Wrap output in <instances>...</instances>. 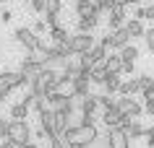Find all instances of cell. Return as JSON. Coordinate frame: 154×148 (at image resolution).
Returning a JSON list of instances; mask_svg holds the SVG:
<instances>
[{
  "instance_id": "1",
  "label": "cell",
  "mask_w": 154,
  "mask_h": 148,
  "mask_svg": "<svg viewBox=\"0 0 154 148\" xmlns=\"http://www.w3.org/2000/svg\"><path fill=\"white\" fill-rule=\"evenodd\" d=\"M68 148H91L99 140L97 125H84V127H68L60 138Z\"/></svg>"
},
{
  "instance_id": "2",
  "label": "cell",
  "mask_w": 154,
  "mask_h": 148,
  "mask_svg": "<svg viewBox=\"0 0 154 148\" xmlns=\"http://www.w3.org/2000/svg\"><path fill=\"white\" fill-rule=\"evenodd\" d=\"M29 83H32V78L29 75H24L21 70H5L3 73V78H0V91L3 94H11L13 89H29Z\"/></svg>"
},
{
  "instance_id": "3",
  "label": "cell",
  "mask_w": 154,
  "mask_h": 148,
  "mask_svg": "<svg viewBox=\"0 0 154 148\" xmlns=\"http://www.w3.org/2000/svg\"><path fill=\"white\" fill-rule=\"evenodd\" d=\"M97 44V36L94 34H71V39H68V47H71L73 55H86L91 52V47Z\"/></svg>"
},
{
  "instance_id": "4",
  "label": "cell",
  "mask_w": 154,
  "mask_h": 148,
  "mask_svg": "<svg viewBox=\"0 0 154 148\" xmlns=\"http://www.w3.org/2000/svg\"><path fill=\"white\" fill-rule=\"evenodd\" d=\"M24 75H29V78H37V75H42L45 70H47V65H45V60L37 55V52H29L24 60H21V68H18Z\"/></svg>"
},
{
  "instance_id": "5",
  "label": "cell",
  "mask_w": 154,
  "mask_h": 148,
  "mask_svg": "<svg viewBox=\"0 0 154 148\" xmlns=\"http://www.w3.org/2000/svg\"><path fill=\"white\" fill-rule=\"evenodd\" d=\"M32 127H29V122L26 120H11V127H8V140H13V143H29L32 140Z\"/></svg>"
},
{
  "instance_id": "6",
  "label": "cell",
  "mask_w": 154,
  "mask_h": 148,
  "mask_svg": "<svg viewBox=\"0 0 154 148\" xmlns=\"http://www.w3.org/2000/svg\"><path fill=\"white\" fill-rule=\"evenodd\" d=\"M115 109H118L123 117H128V120H138V117L144 115V104H138L136 99H123V96H118Z\"/></svg>"
},
{
  "instance_id": "7",
  "label": "cell",
  "mask_w": 154,
  "mask_h": 148,
  "mask_svg": "<svg viewBox=\"0 0 154 148\" xmlns=\"http://www.w3.org/2000/svg\"><path fill=\"white\" fill-rule=\"evenodd\" d=\"M13 39L26 49V55L29 52H37V34L32 31V26H18L16 31H13Z\"/></svg>"
},
{
  "instance_id": "8",
  "label": "cell",
  "mask_w": 154,
  "mask_h": 148,
  "mask_svg": "<svg viewBox=\"0 0 154 148\" xmlns=\"http://www.w3.org/2000/svg\"><path fill=\"white\" fill-rule=\"evenodd\" d=\"M89 89H91V70H84L76 81H73V86H71V96H79V99H84V96H89Z\"/></svg>"
},
{
  "instance_id": "9",
  "label": "cell",
  "mask_w": 154,
  "mask_h": 148,
  "mask_svg": "<svg viewBox=\"0 0 154 148\" xmlns=\"http://www.w3.org/2000/svg\"><path fill=\"white\" fill-rule=\"evenodd\" d=\"M105 148H131V138L123 130H107Z\"/></svg>"
},
{
  "instance_id": "10",
  "label": "cell",
  "mask_w": 154,
  "mask_h": 148,
  "mask_svg": "<svg viewBox=\"0 0 154 148\" xmlns=\"http://www.w3.org/2000/svg\"><path fill=\"white\" fill-rule=\"evenodd\" d=\"M42 81H45V91L50 94H57L60 91V70H55V68H47L45 73H42Z\"/></svg>"
},
{
  "instance_id": "11",
  "label": "cell",
  "mask_w": 154,
  "mask_h": 148,
  "mask_svg": "<svg viewBox=\"0 0 154 148\" xmlns=\"http://www.w3.org/2000/svg\"><path fill=\"white\" fill-rule=\"evenodd\" d=\"M125 24H128V21H125V8L115 5V8L110 10V16H107V31H118V29H123Z\"/></svg>"
},
{
  "instance_id": "12",
  "label": "cell",
  "mask_w": 154,
  "mask_h": 148,
  "mask_svg": "<svg viewBox=\"0 0 154 148\" xmlns=\"http://www.w3.org/2000/svg\"><path fill=\"white\" fill-rule=\"evenodd\" d=\"M37 117H39V127L47 132V138H55V112H52V109H45V112L37 115Z\"/></svg>"
},
{
  "instance_id": "13",
  "label": "cell",
  "mask_w": 154,
  "mask_h": 148,
  "mask_svg": "<svg viewBox=\"0 0 154 148\" xmlns=\"http://www.w3.org/2000/svg\"><path fill=\"white\" fill-rule=\"evenodd\" d=\"M73 10L79 18H89V16H99L97 8H94V0H76L73 3Z\"/></svg>"
},
{
  "instance_id": "14",
  "label": "cell",
  "mask_w": 154,
  "mask_h": 148,
  "mask_svg": "<svg viewBox=\"0 0 154 148\" xmlns=\"http://www.w3.org/2000/svg\"><path fill=\"white\" fill-rule=\"evenodd\" d=\"M128 44H133V39H131L128 29L123 26V29H118V31H112V49L115 52H120V49H125Z\"/></svg>"
},
{
  "instance_id": "15",
  "label": "cell",
  "mask_w": 154,
  "mask_h": 148,
  "mask_svg": "<svg viewBox=\"0 0 154 148\" xmlns=\"http://www.w3.org/2000/svg\"><path fill=\"white\" fill-rule=\"evenodd\" d=\"M136 94H141V83H138V78H128V81H123L120 91H118V96H123V99H133Z\"/></svg>"
},
{
  "instance_id": "16",
  "label": "cell",
  "mask_w": 154,
  "mask_h": 148,
  "mask_svg": "<svg viewBox=\"0 0 154 148\" xmlns=\"http://www.w3.org/2000/svg\"><path fill=\"white\" fill-rule=\"evenodd\" d=\"M99 26V16H89V18H76V29L79 34H94V29Z\"/></svg>"
},
{
  "instance_id": "17",
  "label": "cell",
  "mask_w": 154,
  "mask_h": 148,
  "mask_svg": "<svg viewBox=\"0 0 154 148\" xmlns=\"http://www.w3.org/2000/svg\"><path fill=\"white\" fill-rule=\"evenodd\" d=\"M102 122L107 125V130H120V127H123V115L118 112V109L105 112V115H102Z\"/></svg>"
},
{
  "instance_id": "18",
  "label": "cell",
  "mask_w": 154,
  "mask_h": 148,
  "mask_svg": "<svg viewBox=\"0 0 154 148\" xmlns=\"http://www.w3.org/2000/svg\"><path fill=\"white\" fill-rule=\"evenodd\" d=\"M123 86V78L120 75H115V73H107V81H105V94H110V96H118V91H120Z\"/></svg>"
},
{
  "instance_id": "19",
  "label": "cell",
  "mask_w": 154,
  "mask_h": 148,
  "mask_svg": "<svg viewBox=\"0 0 154 148\" xmlns=\"http://www.w3.org/2000/svg\"><path fill=\"white\" fill-rule=\"evenodd\" d=\"M79 109H81V115H94V112L99 109V96H94V94L84 96L81 104H79Z\"/></svg>"
},
{
  "instance_id": "20",
  "label": "cell",
  "mask_w": 154,
  "mask_h": 148,
  "mask_svg": "<svg viewBox=\"0 0 154 148\" xmlns=\"http://www.w3.org/2000/svg\"><path fill=\"white\" fill-rule=\"evenodd\" d=\"M125 29H128V34H131V39H144V36H146L144 21H138V18H131L128 24H125Z\"/></svg>"
},
{
  "instance_id": "21",
  "label": "cell",
  "mask_w": 154,
  "mask_h": 148,
  "mask_svg": "<svg viewBox=\"0 0 154 148\" xmlns=\"http://www.w3.org/2000/svg\"><path fill=\"white\" fill-rule=\"evenodd\" d=\"M47 36H50V42H52V44H65V42L71 39V34H68V29H65V26H55V29H50Z\"/></svg>"
},
{
  "instance_id": "22",
  "label": "cell",
  "mask_w": 154,
  "mask_h": 148,
  "mask_svg": "<svg viewBox=\"0 0 154 148\" xmlns=\"http://www.w3.org/2000/svg\"><path fill=\"white\" fill-rule=\"evenodd\" d=\"M123 57H120V52H110V57H107V73H115V75H120L123 73Z\"/></svg>"
},
{
  "instance_id": "23",
  "label": "cell",
  "mask_w": 154,
  "mask_h": 148,
  "mask_svg": "<svg viewBox=\"0 0 154 148\" xmlns=\"http://www.w3.org/2000/svg\"><path fill=\"white\" fill-rule=\"evenodd\" d=\"M115 104H118V96H110V94H102V96H99V109H102V115H105V112H112Z\"/></svg>"
},
{
  "instance_id": "24",
  "label": "cell",
  "mask_w": 154,
  "mask_h": 148,
  "mask_svg": "<svg viewBox=\"0 0 154 148\" xmlns=\"http://www.w3.org/2000/svg\"><path fill=\"white\" fill-rule=\"evenodd\" d=\"M141 55L138 52V47L136 44H128L125 49H120V57H123V62H136V57Z\"/></svg>"
},
{
  "instance_id": "25",
  "label": "cell",
  "mask_w": 154,
  "mask_h": 148,
  "mask_svg": "<svg viewBox=\"0 0 154 148\" xmlns=\"http://www.w3.org/2000/svg\"><path fill=\"white\" fill-rule=\"evenodd\" d=\"M26 115H29V107L21 104V101L11 107V120H26Z\"/></svg>"
},
{
  "instance_id": "26",
  "label": "cell",
  "mask_w": 154,
  "mask_h": 148,
  "mask_svg": "<svg viewBox=\"0 0 154 148\" xmlns=\"http://www.w3.org/2000/svg\"><path fill=\"white\" fill-rule=\"evenodd\" d=\"M94 8H97V13L99 16H110V10L115 8V0H94Z\"/></svg>"
},
{
  "instance_id": "27",
  "label": "cell",
  "mask_w": 154,
  "mask_h": 148,
  "mask_svg": "<svg viewBox=\"0 0 154 148\" xmlns=\"http://www.w3.org/2000/svg\"><path fill=\"white\" fill-rule=\"evenodd\" d=\"M138 78V83H141V94H146V91H154V78L149 73H141V75H136Z\"/></svg>"
},
{
  "instance_id": "28",
  "label": "cell",
  "mask_w": 154,
  "mask_h": 148,
  "mask_svg": "<svg viewBox=\"0 0 154 148\" xmlns=\"http://www.w3.org/2000/svg\"><path fill=\"white\" fill-rule=\"evenodd\" d=\"M60 10H63V0H47L45 16H60Z\"/></svg>"
},
{
  "instance_id": "29",
  "label": "cell",
  "mask_w": 154,
  "mask_h": 148,
  "mask_svg": "<svg viewBox=\"0 0 154 148\" xmlns=\"http://www.w3.org/2000/svg\"><path fill=\"white\" fill-rule=\"evenodd\" d=\"M144 112L154 117V91H146L144 94Z\"/></svg>"
},
{
  "instance_id": "30",
  "label": "cell",
  "mask_w": 154,
  "mask_h": 148,
  "mask_svg": "<svg viewBox=\"0 0 154 148\" xmlns=\"http://www.w3.org/2000/svg\"><path fill=\"white\" fill-rule=\"evenodd\" d=\"M50 47H52V44H50V42L45 39V36H37V52H39L42 57H45V55L50 52Z\"/></svg>"
},
{
  "instance_id": "31",
  "label": "cell",
  "mask_w": 154,
  "mask_h": 148,
  "mask_svg": "<svg viewBox=\"0 0 154 148\" xmlns=\"http://www.w3.org/2000/svg\"><path fill=\"white\" fill-rule=\"evenodd\" d=\"M32 31L37 34V36H42V34H47V24H45V18H39V21H34V24H32Z\"/></svg>"
},
{
  "instance_id": "32",
  "label": "cell",
  "mask_w": 154,
  "mask_h": 148,
  "mask_svg": "<svg viewBox=\"0 0 154 148\" xmlns=\"http://www.w3.org/2000/svg\"><path fill=\"white\" fill-rule=\"evenodd\" d=\"M144 146L146 148H154V125H149L144 132Z\"/></svg>"
},
{
  "instance_id": "33",
  "label": "cell",
  "mask_w": 154,
  "mask_h": 148,
  "mask_svg": "<svg viewBox=\"0 0 154 148\" xmlns=\"http://www.w3.org/2000/svg\"><path fill=\"white\" fill-rule=\"evenodd\" d=\"M29 8H32L34 13H45V10H47V0H32Z\"/></svg>"
},
{
  "instance_id": "34",
  "label": "cell",
  "mask_w": 154,
  "mask_h": 148,
  "mask_svg": "<svg viewBox=\"0 0 154 148\" xmlns=\"http://www.w3.org/2000/svg\"><path fill=\"white\" fill-rule=\"evenodd\" d=\"M144 42H146V49H149V52H154V26H152V29H146Z\"/></svg>"
},
{
  "instance_id": "35",
  "label": "cell",
  "mask_w": 154,
  "mask_h": 148,
  "mask_svg": "<svg viewBox=\"0 0 154 148\" xmlns=\"http://www.w3.org/2000/svg\"><path fill=\"white\" fill-rule=\"evenodd\" d=\"M8 127H11V120L0 117V140H3V138H8Z\"/></svg>"
},
{
  "instance_id": "36",
  "label": "cell",
  "mask_w": 154,
  "mask_h": 148,
  "mask_svg": "<svg viewBox=\"0 0 154 148\" xmlns=\"http://www.w3.org/2000/svg\"><path fill=\"white\" fill-rule=\"evenodd\" d=\"M13 16H16V13H13V10H8V8H3V10H0V24H11V21H13Z\"/></svg>"
},
{
  "instance_id": "37",
  "label": "cell",
  "mask_w": 154,
  "mask_h": 148,
  "mask_svg": "<svg viewBox=\"0 0 154 148\" xmlns=\"http://www.w3.org/2000/svg\"><path fill=\"white\" fill-rule=\"evenodd\" d=\"M133 18L144 21V18H146V5H136V10H133Z\"/></svg>"
},
{
  "instance_id": "38",
  "label": "cell",
  "mask_w": 154,
  "mask_h": 148,
  "mask_svg": "<svg viewBox=\"0 0 154 148\" xmlns=\"http://www.w3.org/2000/svg\"><path fill=\"white\" fill-rule=\"evenodd\" d=\"M47 148H68V146H65L60 138H50V140H47Z\"/></svg>"
},
{
  "instance_id": "39",
  "label": "cell",
  "mask_w": 154,
  "mask_h": 148,
  "mask_svg": "<svg viewBox=\"0 0 154 148\" xmlns=\"http://www.w3.org/2000/svg\"><path fill=\"white\" fill-rule=\"evenodd\" d=\"M123 73L131 75V78H136V75H133L136 73V62H125V65H123Z\"/></svg>"
},
{
  "instance_id": "40",
  "label": "cell",
  "mask_w": 154,
  "mask_h": 148,
  "mask_svg": "<svg viewBox=\"0 0 154 148\" xmlns=\"http://www.w3.org/2000/svg\"><path fill=\"white\" fill-rule=\"evenodd\" d=\"M144 21H154V3L146 5V18H144Z\"/></svg>"
},
{
  "instance_id": "41",
  "label": "cell",
  "mask_w": 154,
  "mask_h": 148,
  "mask_svg": "<svg viewBox=\"0 0 154 148\" xmlns=\"http://www.w3.org/2000/svg\"><path fill=\"white\" fill-rule=\"evenodd\" d=\"M0 148H18V143H13V140H8V138H3V140H0Z\"/></svg>"
},
{
  "instance_id": "42",
  "label": "cell",
  "mask_w": 154,
  "mask_h": 148,
  "mask_svg": "<svg viewBox=\"0 0 154 148\" xmlns=\"http://www.w3.org/2000/svg\"><path fill=\"white\" fill-rule=\"evenodd\" d=\"M34 138H37V140H45V138H47V132L42 130V127H37V130H34ZM47 140H50V138H47Z\"/></svg>"
},
{
  "instance_id": "43",
  "label": "cell",
  "mask_w": 154,
  "mask_h": 148,
  "mask_svg": "<svg viewBox=\"0 0 154 148\" xmlns=\"http://www.w3.org/2000/svg\"><path fill=\"white\" fill-rule=\"evenodd\" d=\"M18 148H37V143H34V140H29V143H21Z\"/></svg>"
},
{
  "instance_id": "44",
  "label": "cell",
  "mask_w": 154,
  "mask_h": 148,
  "mask_svg": "<svg viewBox=\"0 0 154 148\" xmlns=\"http://www.w3.org/2000/svg\"><path fill=\"white\" fill-rule=\"evenodd\" d=\"M5 3H8V0H0V5H3V8H5Z\"/></svg>"
},
{
  "instance_id": "45",
  "label": "cell",
  "mask_w": 154,
  "mask_h": 148,
  "mask_svg": "<svg viewBox=\"0 0 154 148\" xmlns=\"http://www.w3.org/2000/svg\"><path fill=\"white\" fill-rule=\"evenodd\" d=\"M21 3H32V0H21Z\"/></svg>"
}]
</instances>
